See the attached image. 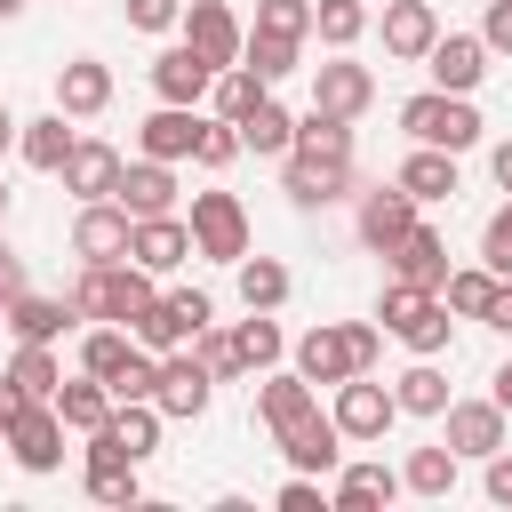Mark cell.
<instances>
[{"mask_svg":"<svg viewBox=\"0 0 512 512\" xmlns=\"http://www.w3.org/2000/svg\"><path fill=\"white\" fill-rule=\"evenodd\" d=\"M280 192L296 208H328L352 192V120L336 112H304L296 120V144L280 152Z\"/></svg>","mask_w":512,"mask_h":512,"instance_id":"6da1fadb","label":"cell"},{"mask_svg":"<svg viewBox=\"0 0 512 512\" xmlns=\"http://www.w3.org/2000/svg\"><path fill=\"white\" fill-rule=\"evenodd\" d=\"M152 280H160V272H144L136 256H112V264H80V288H72V304H80L88 320H120V328H128V320H136V312L160 296Z\"/></svg>","mask_w":512,"mask_h":512,"instance_id":"7a4b0ae2","label":"cell"},{"mask_svg":"<svg viewBox=\"0 0 512 512\" xmlns=\"http://www.w3.org/2000/svg\"><path fill=\"white\" fill-rule=\"evenodd\" d=\"M376 320L408 344V352H424V360H440L448 352V296L440 288H408V280H384V304H376Z\"/></svg>","mask_w":512,"mask_h":512,"instance_id":"3957f363","label":"cell"},{"mask_svg":"<svg viewBox=\"0 0 512 512\" xmlns=\"http://www.w3.org/2000/svg\"><path fill=\"white\" fill-rule=\"evenodd\" d=\"M400 128H408L416 144H440V152H472V144H480V112H472V96H448V88L408 96V104H400Z\"/></svg>","mask_w":512,"mask_h":512,"instance_id":"277c9868","label":"cell"},{"mask_svg":"<svg viewBox=\"0 0 512 512\" xmlns=\"http://www.w3.org/2000/svg\"><path fill=\"white\" fill-rule=\"evenodd\" d=\"M208 320H216V304H208L200 288H168V296H152V304L128 320V336H136L144 352H176V344H192Z\"/></svg>","mask_w":512,"mask_h":512,"instance_id":"5b68a950","label":"cell"},{"mask_svg":"<svg viewBox=\"0 0 512 512\" xmlns=\"http://www.w3.org/2000/svg\"><path fill=\"white\" fill-rule=\"evenodd\" d=\"M192 248L200 256H216V264H240L248 256V208L232 200V192H192Z\"/></svg>","mask_w":512,"mask_h":512,"instance_id":"8992f818","label":"cell"},{"mask_svg":"<svg viewBox=\"0 0 512 512\" xmlns=\"http://www.w3.org/2000/svg\"><path fill=\"white\" fill-rule=\"evenodd\" d=\"M208 392H216V376L200 368V352H192V344H176V352H160V384H152V400H160V416H176V424H192V416H208Z\"/></svg>","mask_w":512,"mask_h":512,"instance_id":"52a82bcc","label":"cell"},{"mask_svg":"<svg viewBox=\"0 0 512 512\" xmlns=\"http://www.w3.org/2000/svg\"><path fill=\"white\" fill-rule=\"evenodd\" d=\"M328 416H336V432H344V440H384V432L400 424V400H392L384 384H368V376H344Z\"/></svg>","mask_w":512,"mask_h":512,"instance_id":"ba28073f","label":"cell"},{"mask_svg":"<svg viewBox=\"0 0 512 512\" xmlns=\"http://www.w3.org/2000/svg\"><path fill=\"white\" fill-rule=\"evenodd\" d=\"M64 432H72V424L56 416V400H32L0 440H8V456H16L24 472H56V464H64Z\"/></svg>","mask_w":512,"mask_h":512,"instance_id":"9c48e42d","label":"cell"},{"mask_svg":"<svg viewBox=\"0 0 512 512\" xmlns=\"http://www.w3.org/2000/svg\"><path fill=\"white\" fill-rule=\"evenodd\" d=\"M128 232H136V216H128L120 200H80V216H72V256H80V264H112V256H128Z\"/></svg>","mask_w":512,"mask_h":512,"instance_id":"30bf717a","label":"cell"},{"mask_svg":"<svg viewBox=\"0 0 512 512\" xmlns=\"http://www.w3.org/2000/svg\"><path fill=\"white\" fill-rule=\"evenodd\" d=\"M424 72H432V88L472 96V88L488 80V40H480V32H440V40H432V56H424Z\"/></svg>","mask_w":512,"mask_h":512,"instance_id":"8fae6325","label":"cell"},{"mask_svg":"<svg viewBox=\"0 0 512 512\" xmlns=\"http://www.w3.org/2000/svg\"><path fill=\"white\" fill-rule=\"evenodd\" d=\"M208 88H216V64H208L192 40H176V48L152 56V96H160V104H208Z\"/></svg>","mask_w":512,"mask_h":512,"instance_id":"7c38bea8","label":"cell"},{"mask_svg":"<svg viewBox=\"0 0 512 512\" xmlns=\"http://www.w3.org/2000/svg\"><path fill=\"white\" fill-rule=\"evenodd\" d=\"M376 104V72L336 56V64H312V112H336V120H360Z\"/></svg>","mask_w":512,"mask_h":512,"instance_id":"4fadbf2b","label":"cell"},{"mask_svg":"<svg viewBox=\"0 0 512 512\" xmlns=\"http://www.w3.org/2000/svg\"><path fill=\"white\" fill-rule=\"evenodd\" d=\"M296 368H304L312 384H344V376H360L352 320H320V328H304V336H296Z\"/></svg>","mask_w":512,"mask_h":512,"instance_id":"5bb4252c","label":"cell"},{"mask_svg":"<svg viewBox=\"0 0 512 512\" xmlns=\"http://www.w3.org/2000/svg\"><path fill=\"white\" fill-rule=\"evenodd\" d=\"M280 440V456H288V472H312V480H328L336 464H344V432H336V416H304V424H288V432H272Z\"/></svg>","mask_w":512,"mask_h":512,"instance_id":"9a60e30c","label":"cell"},{"mask_svg":"<svg viewBox=\"0 0 512 512\" xmlns=\"http://www.w3.org/2000/svg\"><path fill=\"white\" fill-rule=\"evenodd\" d=\"M384 264H392V280H408V288H448V240H440L432 224H408V232L384 248Z\"/></svg>","mask_w":512,"mask_h":512,"instance_id":"2e32d148","label":"cell"},{"mask_svg":"<svg viewBox=\"0 0 512 512\" xmlns=\"http://www.w3.org/2000/svg\"><path fill=\"white\" fill-rule=\"evenodd\" d=\"M440 424H448V448H456V456H480V464H488L496 448H512V440H504V408H496V400H448V408H440Z\"/></svg>","mask_w":512,"mask_h":512,"instance_id":"e0dca14e","label":"cell"},{"mask_svg":"<svg viewBox=\"0 0 512 512\" xmlns=\"http://www.w3.org/2000/svg\"><path fill=\"white\" fill-rule=\"evenodd\" d=\"M184 40L224 72V64H240V48H248V32H240V16L224 8V0H184Z\"/></svg>","mask_w":512,"mask_h":512,"instance_id":"ac0fdd59","label":"cell"},{"mask_svg":"<svg viewBox=\"0 0 512 512\" xmlns=\"http://www.w3.org/2000/svg\"><path fill=\"white\" fill-rule=\"evenodd\" d=\"M128 256L144 264V272H176L184 256H200L192 248V224L168 208V216H136V232H128Z\"/></svg>","mask_w":512,"mask_h":512,"instance_id":"d6986e66","label":"cell"},{"mask_svg":"<svg viewBox=\"0 0 512 512\" xmlns=\"http://www.w3.org/2000/svg\"><path fill=\"white\" fill-rule=\"evenodd\" d=\"M0 320H8L16 344H56V336H64L72 320H88V312H80L72 296H32V288H24L16 304H0Z\"/></svg>","mask_w":512,"mask_h":512,"instance_id":"ffe728a7","label":"cell"},{"mask_svg":"<svg viewBox=\"0 0 512 512\" xmlns=\"http://www.w3.org/2000/svg\"><path fill=\"white\" fill-rule=\"evenodd\" d=\"M112 200H120L128 216H168V208H176V160H144V152H136V160L120 168V192H112Z\"/></svg>","mask_w":512,"mask_h":512,"instance_id":"44dd1931","label":"cell"},{"mask_svg":"<svg viewBox=\"0 0 512 512\" xmlns=\"http://www.w3.org/2000/svg\"><path fill=\"white\" fill-rule=\"evenodd\" d=\"M432 40H440V16H432V0H392V8H384V56H400V64H424V56H432Z\"/></svg>","mask_w":512,"mask_h":512,"instance_id":"7402d4cb","label":"cell"},{"mask_svg":"<svg viewBox=\"0 0 512 512\" xmlns=\"http://www.w3.org/2000/svg\"><path fill=\"white\" fill-rule=\"evenodd\" d=\"M192 144H200V104H160L136 128V152L144 160H192Z\"/></svg>","mask_w":512,"mask_h":512,"instance_id":"603a6c76","label":"cell"},{"mask_svg":"<svg viewBox=\"0 0 512 512\" xmlns=\"http://www.w3.org/2000/svg\"><path fill=\"white\" fill-rule=\"evenodd\" d=\"M120 168H128V160H120L112 144L80 136V144H72V160H64L56 176H64V192H80V200H112V192H120Z\"/></svg>","mask_w":512,"mask_h":512,"instance_id":"cb8c5ba5","label":"cell"},{"mask_svg":"<svg viewBox=\"0 0 512 512\" xmlns=\"http://www.w3.org/2000/svg\"><path fill=\"white\" fill-rule=\"evenodd\" d=\"M112 104V64H96V56H72L64 72H56V112H72V120H96Z\"/></svg>","mask_w":512,"mask_h":512,"instance_id":"d4e9b609","label":"cell"},{"mask_svg":"<svg viewBox=\"0 0 512 512\" xmlns=\"http://www.w3.org/2000/svg\"><path fill=\"white\" fill-rule=\"evenodd\" d=\"M416 208H424V200H416V192L392 176L384 192H368V200H360V240H368V248H392V240L416 224Z\"/></svg>","mask_w":512,"mask_h":512,"instance_id":"484cf974","label":"cell"},{"mask_svg":"<svg viewBox=\"0 0 512 512\" xmlns=\"http://www.w3.org/2000/svg\"><path fill=\"white\" fill-rule=\"evenodd\" d=\"M320 400H312V376L304 368H288V376H272L264 368V384H256V416H264V432H288V424H304Z\"/></svg>","mask_w":512,"mask_h":512,"instance_id":"4316f807","label":"cell"},{"mask_svg":"<svg viewBox=\"0 0 512 512\" xmlns=\"http://www.w3.org/2000/svg\"><path fill=\"white\" fill-rule=\"evenodd\" d=\"M392 496H400V472L392 464H336V488H328L336 512H376Z\"/></svg>","mask_w":512,"mask_h":512,"instance_id":"83f0119b","label":"cell"},{"mask_svg":"<svg viewBox=\"0 0 512 512\" xmlns=\"http://www.w3.org/2000/svg\"><path fill=\"white\" fill-rule=\"evenodd\" d=\"M112 408H120V400H112V384H104V376H88V368L56 384V416H64L72 432H96V424H112Z\"/></svg>","mask_w":512,"mask_h":512,"instance_id":"f1b7e54d","label":"cell"},{"mask_svg":"<svg viewBox=\"0 0 512 512\" xmlns=\"http://www.w3.org/2000/svg\"><path fill=\"white\" fill-rule=\"evenodd\" d=\"M232 128H240V144H248V152H264V160H280V152L296 144V112H288L272 88H264V96H256V112H248V120H232Z\"/></svg>","mask_w":512,"mask_h":512,"instance_id":"f546056e","label":"cell"},{"mask_svg":"<svg viewBox=\"0 0 512 512\" xmlns=\"http://www.w3.org/2000/svg\"><path fill=\"white\" fill-rule=\"evenodd\" d=\"M72 112H40V120H24V136H16V152H24V168H40V176H56L64 160H72V128H64Z\"/></svg>","mask_w":512,"mask_h":512,"instance_id":"4dcf8cb0","label":"cell"},{"mask_svg":"<svg viewBox=\"0 0 512 512\" xmlns=\"http://www.w3.org/2000/svg\"><path fill=\"white\" fill-rule=\"evenodd\" d=\"M400 184H408L416 200H456V152H440V144H416V152L400 160Z\"/></svg>","mask_w":512,"mask_h":512,"instance_id":"1f68e13d","label":"cell"},{"mask_svg":"<svg viewBox=\"0 0 512 512\" xmlns=\"http://www.w3.org/2000/svg\"><path fill=\"white\" fill-rule=\"evenodd\" d=\"M392 400H400V416H440V408H448V376L416 352V360L392 376Z\"/></svg>","mask_w":512,"mask_h":512,"instance_id":"d6a6232c","label":"cell"},{"mask_svg":"<svg viewBox=\"0 0 512 512\" xmlns=\"http://www.w3.org/2000/svg\"><path fill=\"white\" fill-rule=\"evenodd\" d=\"M128 360H136V336H128L120 320H96V328L80 336V368H88V376H104V384H112Z\"/></svg>","mask_w":512,"mask_h":512,"instance_id":"836d02e7","label":"cell"},{"mask_svg":"<svg viewBox=\"0 0 512 512\" xmlns=\"http://www.w3.org/2000/svg\"><path fill=\"white\" fill-rule=\"evenodd\" d=\"M400 488H408V496H448V488H456V448H448V440H432V448H408V464H400Z\"/></svg>","mask_w":512,"mask_h":512,"instance_id":"e575fe53","label":"cell"},{"mask_svg":"<svg viewBox=\"0 0 512 512\" xmlns=\"http://www.w3.org/2000/svg\"><path fill=\"white\" fill-rule=\"evenodd\" d=\"M240 304L248 312H280L288 304V264L280 256H240Z\"/></svg>","mask_w":512,"mask_h":512,"instance_id":"d590c367","label":"cell"},{"mask_svg":"<svg viewBox=\"0 0 512 512\" xmlns=\"http://www.w3.org/2000/svg\"><path fill=\"white\" fill-rule=\"evenodd\" d=\"M240 64L272 88V80H288L296 64H304V40H280V32H248V48H240Z\"/></svg>","mask_w":512,"mask_h":512,"instance_id":"8d00e7d4","label":"cell"},{"mask_svg":"<svg viewBox=\"0 0 512 512\" xmlns=\"http://www.w3.org/2000/svg\"><path fill=\"white\" fill-rule=\"evenodd\" d=\"M232 336H240V368H248V376L280 368V352H288V336H280V320H272V312H248Z\"/></svg>","mask_w":512,"mask_h":512,"instance_id":"74e56055","label":"cell"},{"mask_svg":"<svg viewBox=\"0 0 512 512\" xmlns=\"http://www.w3.org/2000/svg\"><path fill=\"white\" fill-rule=\"evenodd\" d=\"M160 424H168V416H160V400H120V408H112V432H120V448H128L136 464L160 448Z\"/></svg>","mask_w":512,"mask_h":512,"instance_id":"f35d334b","label":"cell"},{"mask_svg":"<svg viewBox=\"0 0 512 512\" xmlns=\"http://www.w3.org/2000/svg\"><path fill=\"white\" fill-rule=\"evenodd\" d=\"M8 376H16L32 400H56V384H64V360H56V344H16Z\"/></svg>","mask_w":512,"mask_h":512,"instance_id":"ab89813d","label":"cell"},{"mask_svg":"<svg viewBox=\"0 0 512 512\" xmlns=\"http://www.w3.org/2000/svg\"><path fill=\"white\" fill-rule=\"evenodd\" d=\"M256 96H264V80H256L248 64H224V72H216V88H208L216 120H248V112H256Z\"/></svg>","mask_w":512,"mask_h":512,"instance_id":"60d3db41","label":"cell"},{"mask_svg":"<svg viewBox=\"0 0 512 512\" xmlns=\"http://www.w3.org/2000/svg\"><path fill=\"white\" fill-rule=\"evenodd\" d=\"M312 32H320L328 48H352V40L368 32V8H360V0H312Z\"/></svg>","mask_w":512,"mask_h":512,"instance_id":"b9f144b4","label":"cell"},{"mask_svg":"<svg viewBox=\"0 0 512 512\" xmlns=\"http://www.w3.org/2000/svg\"><path fill=\"white\" fill-rule=\"evenodd\" d=\"M440 296H448V312H456V320H480V312H488V296H496V272H488V264L448 272V288H440Z\"/></svg>","mask_w":512,"mask_h":512,"instance_id":"7bdbcfd3","label":"cell"},{"mask_svg":"<svg viewBox=\"0 0 512 512\" xmlns=\"http://www.w3.org/2000/svg\"><path fill=\"white\" fill-rule=\"evenodd\" d=\"M192 352H200V368H208L216 384H224V376H248V368H240V336H232V328H216V320L192 336Z\"/></svg>","mask_w":512,"mask_h":512,"instance_id":"ee69618b","label":"cell"},{"mask_svg":"<svg viewBox=\"0 0 512 512\" xmlns=\"http://www.w3.org/2000/svg\"><path fill=\"white\" fill-rule=\"evenodd\" d=\"M240 152H248V144H240V128H232V120H200V144H192V160H200L208 176H216V168H232Z\"/></svg>","mask_w":512,"mask_h":512,"instance_id":"f6af8a7d","label":"cell"},{"mask_svg":"<svg viewBox=\"0 0 512 512\" xmlns=\"http://www.w3.org/2000/svg\"><path fill=\"white\" fill-rule=\"evenodd\" d=\"M256 32L304 40V32H312V0H256Z\"/></svg>","mask_w":512,"mask_h":512,"instance_id":"bcb514c9","label":"cell"},{"mask_svg":"<svg viewBox=\"0 0 512 512\" xmlns=\"http://www.w3.org/2000/svg\"><path fill=\"white\" fill-rule=\"evenodd\" d=\"M480 264H488L496 280H512V200H504V208L480 224Z\"/></svg>","mask_w":512,"mask_h":512,"instance_id":"7dc6e473","label":"cell"},{"mask_svg":"<svg viewBox=\"0 0 512 512\" xmlns=\"http://www.w3.org/2000/svg\"><path fill=\"white\" fill-rule=\"evenodd\" d=\"M184 0H128V32H176Z\"/></svg>","mask_w":512,"mask_h":512,"instance_id":"c3c4849f","label":"cell"},{"mask_svg":"<svg viewBox=\"0 0 512 512\" xmlns=\"http://www.w3.org/2000/svg\"><path fill=\"white\" fill-rule=\"evenodd\" d=\"M320 504H328V496H320V480H312V472H296V480L280 488V512H320Z\"/></svg>","mask_w":512,"mask_h":512,"instance_id":"681fc988","label":"cell"},{"mask_svg":"<svg viewBox=\"0 0 512 512\" xmlns=\"http://www.w3.org/2000/svg\"><path fill=\"white\" fill-rule=\"evenodd\" d=\"M480 40H488L496 56H512V0H488V24H480Z\"/></svg>","mask_w":512,"mask_h":512,"instance_id":"f907efd6","label":"cell"},{"mask_svg":"<svg viewBox=\"0 0 512 512\" xmlns=\"http://www.w3.org/2000/svg\"><path fill=\"white\" fill-rule=\"evenodd\" d=\"M352 352H360V376L384 360V336H376V320H352Z\"/></svg>","mask_w":512,"mask_h":512,"instance_id":"816d5d0a","label":"cell"},{"mask_svg":"<svg viewBox=\"0 0 512 512\" xmlns=\"http://www.w3.org/2000/svg\"><path fill=\"white\" fill-rule=\"evenodd\" d=\"M16 296H24V256L0 240V304H16Z\"/></svg>","mask_w":512,"mask_h":512,"instance_id":"f5cc1de1","label":"cell"},{"mask_svg":"<svg viewBox=\"0 0 512 512\" xmlns=\"http://www.w3.org/2000/svg\"><path fill=\"white\" fill-rule=\"evenodd\" d=\"M24 408H32V392H24V384H16V376H0V432H8V424H16V416H24Z\"/></svg>","mask_w":512,"mask_h":512,"instance_id":"db71d44e","label":"cell"},{"mask_svg":"<svg viewBox=\"0 0 512 512\" xmlns=\"http://www.w3.org/2000/svg\"><path fill=\"white\" fill-rule=\"evenodd\" d=\"M496 336H512V280H496V296H488V312H480Z\"/></svg>","mask_w":512,"mask_h":512,"instance_id":"11a10c76","label":"cell"},{"mask_svg":"<svg viewBox=\"0 0 512 512\" xmlns=\"http://www.w3.org/2000/svg\"><path fill=\"white\" fill-rule=\"evenodd\" d=\"M488 496H496V504H512V448H496V456H488Z\"/></svg>","mask_w":512,"mask_h":512,"instance_id":"9f6ffc18","label":"cell"},{"mask_svg":"<svg viewBox=\"0 0 512 512\" xmlns=\"http://www.w3.org/2000/svg\"><path fill=\"white\" fill-rule=\"evenodd\" d=\"M488 400H496V408H504V416H512V360H504V368H496V376H488Z\"/></svg>","mask_w":512,"mask_h":512,"instance_id":"6f0895ef","label":"cell"},{"mask_svg":"<svg viewBox=\"0 0 512 512\" xmlns=\"http://www.w3.org/2000/svg\"><path fill=\"white\" fill-rule=\"evenodd\" d=\"M488 168H496V184L512 192V144H496V152H488Z\"/></svg>","mask_w":512,"mask_h":512,"instance_id":"680465c9","label":"cell"},{"mask_svg":"<svg viewBox=\"0 0 512 512\" xmlns=\"http://www.w3.org/2000/svg\"><path fill=\"white\" fill-rule=\"evenodd\" d=\"M16 136H24V120H16V112H8V104H0V152H8V144H16Z\"/></svg>","mask_w":512,"mask_h":512,"instance_id":"91938a15","label":"cell"},{"mask_svg":"<svg viewBox=\"0 0 512 512\" xmlns=\"http://www.w3.org/2000/svg\"><path fill=\"white\" fill-rule=\"evenodd\" d=\"M8 16H24V0H0V24H8Z\"/></svg>","mask_w":512,"mask_h":512,"instance_id":"94428289","label":"cell"},{"mask_svg":"<svg viewBox=\"0 0 512 512\" xmlns=\"http://www.w3.org/2000/svg\"><path fill=\"white\" fill-rule=\"evenodd\" d=\"M0 216H8V184H0Z\"/></svg>","mask_w":512,"mask_h":512,"instance_id":"6125c7cd","label":"cell"}]
</instances>
